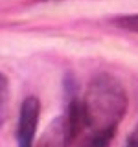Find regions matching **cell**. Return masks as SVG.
I'll use <instances>...</instances> for the list:
<instances>
[{"label":"cell","instance_id":"1","mask_svg":"<svg viewBox=\"0 0 138 147\" xmlns=\"http://www.w3.org/2000/svg\"><path fill=\"white\" fill-rule=\"evenodd\" d=\"M81 110L85 131L114 134L127 112V92L114 76L99 74L89 83Z\"/></svg>","mask_w":138,"mask_h":147},{"label":"cell","instance_id":"5","mask_svg":"<svg viewBox=\"0 0 138 147\" xmlns=\"http://www.w3.org/2000/svg\"><path fill=\"white\" fill-rule=\"evenodd\" d=\"M7 96V79L0 74V109H2V103L6 101ZM0 121H2V112H0Z\"/></svg>","mask_w":138,"mask_h":147},{"label":"cell","instance_id":"4","mask_svg":"<svg viewBox=\"0 0 138 147\" xmlns=\"http://www.w3.org/2000/svg\"><path fill=\"white\" fill-rule=\"evenodd\" d=\"M110 22H112L116 28H122V30L138 33V15H120V17L110 18Z\"/></svg>","mask_w":138,"mask_h":147},{"label":"cell","instance_id":"2","mask_svg":"<svg viewBox=\"0 0 138 147\" xmlns=\"http://www.w3.org/2000/svg\"><path fill=\"white\" fill-rule=\"evenodd\" d=\"M41 118V101L35 96H28L20 105L17 125V142L18 147H33L35 131Z\"/></svg>","mask_w":138,"mask_h":147},{"label":"cell","instance_id":"3","mask_svg":"<svg viewBox=\"0 0 138 147\" xmlns=\"http://www.w3.org/2000/svg\"><path fill=\"white\" fill-rule=\"evenodd\" d=\"M114 134H105V132H89L79 138L77 142V147H109L110 140H112Z\"/></svg>","mask_w":138,"mask_h":147},{"label":"cell","instance_id":"6","mask_svg":"<svg viewBox=\"0 0 138 147\" xmlns=\"http://www.w3.org/2000/svg\"><path fill=\"white\" fill-rule=\"evenodd\" d=\"M125 147H138V121H136L135 129H133V131H131V134L127 136Z\"/></svg>","mask_w":138,"mask_h":147}]
</instances>
